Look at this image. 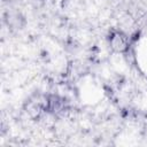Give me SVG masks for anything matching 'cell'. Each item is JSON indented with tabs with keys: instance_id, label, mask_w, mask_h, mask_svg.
Instances as JSON below:
<instances>
[]
</instances>
